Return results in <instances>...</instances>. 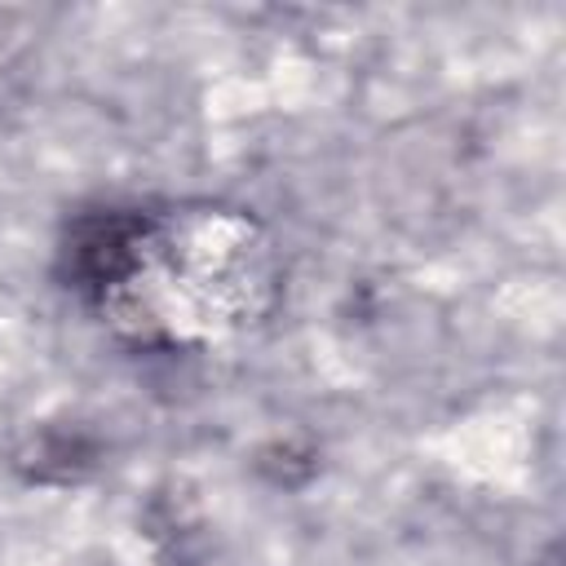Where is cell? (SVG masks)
Returning a JSON list of instances; mask_svg holds the SVG:
<instances>
[{
  "mask_svg": "<svg viewBox=\"0 0 566 566\" xmlns=\"http://www.w3.org/2000/svg\"><path fill=\"white\" fill-rule=\"evenodd\" d=\"M93 464V447L71 433H40L18 451V469L35 482H71Z\"/></svg>",
  "mask_w": 566,
  "mask_h": 566,
  "instance_id": "7a4b0ae2",
  "label": "cell"
},
{
  "mask_svg": "<svg viewBox=\"0 0 566 566\" xmlns=\"http://www.w3.org/2000/svg\"><path fill=\"white\" fill-rule=\"evenodd\" d=\"M62 274L119 340L142 349L248 332L279 296L270 234L226 203L80 212L62 239Z\"/></svg>",
  "mask_w": 566,
  "mask_h": 566,
  "instance_id": "6da1fadb",
  "label": "cell"
}]
</instances>
